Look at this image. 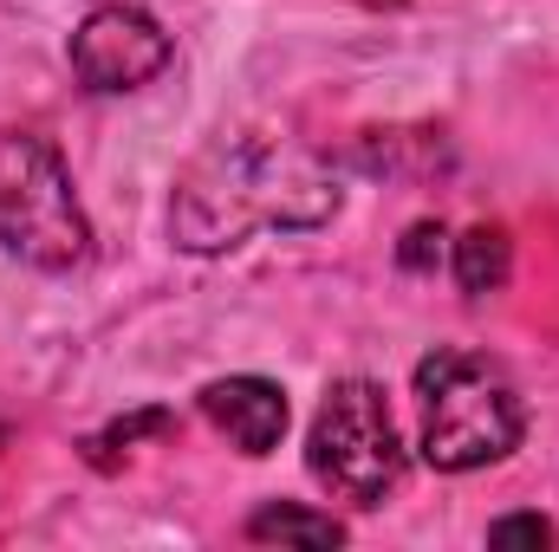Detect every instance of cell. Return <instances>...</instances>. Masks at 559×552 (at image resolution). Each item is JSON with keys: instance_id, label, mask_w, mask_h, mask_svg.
Masks as SVG:
<instances>
[{"instance_id": "6da1fadb", "label": "cell", "mask_w": 559, "mask_h": 552, "mask_svg": "<svg viewBox=\"0 0 559 552\" xmlns=\"http://www.w3.org/2000/svg\"><path fill=\"white\" fill-rule=\"evenodd\" d=\"M338 215V176L325 156L274 131H222L169 195V241L182 254H228L248 235H306Z\"/></svg>"}, {"instance_id": "7a4b0ae2", "label": "cell", "mask_w": 559, "mask_h": 552, "mask_svg": "<svg viewBox=\"0 0 559 552\" xmlns=\"http://www.w3.org/2000/svg\"><path fill=\"white\" fill-rule=\"evenodd\" d=\"M527 435V404L508 364L442 345L417 364V448L436 475H475L508 461Z\"/></svg>"}, {"instance_id": "3957f363", "label": "cell", "mask_w": 559, "mask_h": 552, "mask_svg": "<svg viewBox=\"0 0 559 552\" xmlns=\"http://www.w3.org/2000/svg\"><path fill=\"white\" fill-rule=\"evenodd\" d=\"M0 248L39 274H72L92 261V221L72 189L66 156L39 131H0Z\"/></svg>"}, {"instance_id": "277c9868", "label": "cell", "mask_w": 559, "mask_h": 552, "mask_svg": "<svg viewBox=\"0 0 559 552\" xmlns=\"http://www.w3.org/2000/svg\"><path fill=\"white\" fill-rule=\"evenodd\" d=\"M306 468L312 481L345 501V507H384L411 468L404 455V435H397V416L384 404V384L371 377H338L325 397H319V416L306 429Z\"/></svg>"}, {"instance_id": "5b68a950", "label": "cell", "mask_w": 559, "mask_h": 552, "mask_svg": "<svg viewBox=\"0 0 559 552\" xmlns=\"http://www.w3.org/2000/svg\"><path fill=\"white\" fill-rule=\"evenodd\" d=\"M169 59H176L169 26L150 7H131V0L92 7L72 33V79L98 98H124V92L156 85L169 72Z\"/></svg>"}, {"instance_id": "8992f818", "label": "cell", "mask_w": 559, "mask_h": 552, "mask_svg": "<svg viewBox=\"0 0 559 552\" xmlns=\"http://www.w3.org/2000/svg\"><path fill=\"white\" fill-rule=\"evenodd\" d=\"M202 416L241 455H274L280 435H286V391L274 377H215L202 391Z\"/></svg>"}, {"instance_id": "52a82bcc", "label": "cell", "mask_w": 559, "mask_h": 552, "mask_svg": "<svg viewBox=\"0 0 559 552\" xmlns=\"http://www.w3.org/2000/svg\"><path fill=\"white\" fill-rule=\"evenodd\" d=\"M514 274V241H508V228H468L462 241H455V286L468 292V299H488V292H501Z\"/></svg>"}, {"instance_id": "ba28073f", "label": "cell", "mask_w": 559, "mask_h": 552, "mask_svg": "<svg viewBox=\"0 0 559 552\" xmlns=\"http://www.w3.org/2000/svg\"><path fill=\"white\" fill-rule=\"evenodd\" d=\"M248 540H261V547H345V527L332 520V514H306V507H293V501H267L254 520H248Z\"/></svg>"}, {"instance_id": "9c48e42d", "label": "cell", "mask_w": 559, "mask_h": 552, "mask_svg": "<svg viewBox=\"0 0 559 552\" xmlns=\"http://www.w3.org/2000/svg\"><path fill=\"white\" fill-rule=\"evenodd\" d=\"M554 540H559V527L540 520V514H508V520L488 527V547H554Z\"/></svg>"}, {"instance_id": "30bf717a", "label": "cell", "mask_w": 559, "mask_h": 552, "mask_svg": "<svg viewBox=\"0 0 559 552\" xmlns=\"http://www.w3.org/2000/svg\"><path fill=\"white\" fill-rule=\"evenodd\" d=\"M442 241H449V235H442L436 221H417V228L404 235V248H397V261H404L411 274H436V267H442Z\"/></svg>"}]
</instances>
